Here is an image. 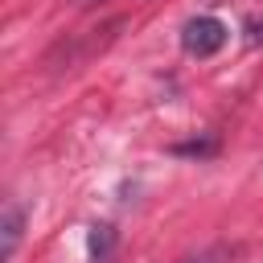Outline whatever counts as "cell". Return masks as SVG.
<instances>
[{
	"mask_svg": "<svg viewBox=\"0 0 263 263\" xmlns=\"http://www.w3.org/2000/svg\"><path fill=\"white\" fill-rule=\"evenodd\" d=\"M107 242H111V226H103V234H95V238H90V251H95V255H103V251H107Z\"/></svg>",
	"mask_w": 263,
	"mask_h": 263,
	"instance_id": "4",
	"label": "cell"
},
{
	"mask_svg": "<svg viewBox=\"0 0 263 263\" xmlns=\"http://www.w3.org/2000/svg\"><path fill=\"white\" fill-rule=\"evenodd\" d=\"M247 41L251 45H263V16H251L247 21Z\"/></svg>",
	"mask_w": 263,
	"mask_h": 263,
	"instance_id": "3",
	"label": "cell"
},
{
	"mask_svg": "<svg viewBox=\"0 0 263 263\" xmlns=\"http://www.w3.org/2000/svg\"><path fill=\"white\" fill-rule=\"evenodd\" d=\"M21 230H25V210H21L16 201H8V205H4V222H0V259H4V263L16 255Z\"/></svg>",
	"mask_w": 263,
	"mask_h": 263,
	"instance_id": "2",
	"label": "cell"
},
{
	"mask_svg": "<svg viewBox=\"0 0 263 263\" xmlns=\"http://www.w3.org/2000/svg\"><path fill=\"white\" fill-rule=\"evenodd\" d=\"M222 45H226V25L218 16H193V21H185V29H181V49L185 53L210 58Z\"/></svg>",
	"mask_w": 263,
	"mask_h": 263,
	"instance_id": "1",
	"label": "cell"
},
{
	"mask_svg": "<svg viewBox=\"0 0 263 263\" xmlns=\"http://www.w3.org/2000/svg\"><path fill=\"white\" fill-rule=\"evenodd\" d=\"M74 4H103V0H74Z\"/></svg>",
	"mask_w": 263,
	"mask_h": 263,
	"instance_id": "5",
	"label": "cell"
}]
</instances>
